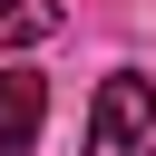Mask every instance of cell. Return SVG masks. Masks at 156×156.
<instances>
[{
    "instance_id": "6da1fadb",
    "label": "cell",
    "mask_w": 156,
    "mask_h": 156,
    "mask_svg": "<svg viewBox=\"0 0 156 156\" xmlns=\"http://www.w3.org/2000/svg\"><path fill=\"white\" fill-rule=\"evenodd\" d=\"M88 156H156V88L136 68H107L88 98Z\"/></svg>"
},
{
    "instance_id": "7a4b0ae2",
    "label": "cell",
    "mask_w": 156,
    "mask_h": 156,
    "mask_svg": "<svg viewBox=\"0 0 156 156\" xmlns=\"http://www.w3.org/2000/svg\"><path fill=\"white\" fill-rule=\"evenodd\" d=\"M39 127H49V88L29 68H0V156H29Z\"/></svg>"
},
{
    "instance_id": "3957f363",
    "label": "cell",
    "mask_w": 156,
    "mask_h": 156,
    "mask_svg": "<svg viewBox=\"0 0 156 156\" xmlns=\"http://www.w3.org/2000/svg\"><path fill=\"white\" fill-rule=\"evenodd\" d=\"M58 20H68L58 0H0V58H10V49H39V39H58Z\"/></svg>"
}]
</instances>
